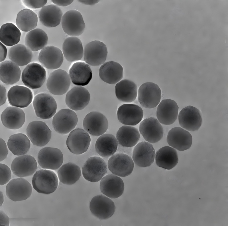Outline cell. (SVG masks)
I'll return each mask as SVG.
<instances>
[{
	"instance_id": "28",
	"label": "cell",
	"mask_w": 228,
	"mask_h": 226,
	"mask_svg": "<svg viewBox=\"0 0 228 226\" xmlns=\"http://www.w3.org/2000/svg\"><path fill=\"white\" fill-rule=\"evenodd\" d=\"M178 109L174 101L170 99H163L158 105L156 113L157 119L163 124H172L177 118Z\"/></svg>"
},
{
	"instance_id": "1",
	"label": "cell",
	"mask_w": 228,
	"mask_h": 226,
	"mask_svg": "<svg viewBox=\"0 0 228 226\" xmlns=\"http://www.w3.org/2000/svg\"><path fill=\"white\" fill-rule=\"evenodd\" d=\"M32 183L33 188L38 193L49 194L54 192L57 188L58 178L54 171L41 169L34 175Z\"/></svg>"
},
{
	"instance_id": "36",
	"label": "cell",
	"mask_w": 228,
	"mask_h": 226,
	"mask_svg": "<svg viewBox=\"0 0 228 226\" xmlns=\"http://www.w3.org/2000/svg\"><path fill=\"white\" fill-rule=\"evenodd\" d=\"M21 71L19 66L10 60L4 61L0 64V80L7 85H13L20 80Z\"/></svg>"
},
{
	"instance_id": "34",
	"label": "cell",
	"mask_w": 228,
	"mask_h": 226,
	"mask_svg": "<svg viewBox=\"0 0 228 226\" xmlns=\"http://www.w3.org/2000/svg\"><path fill=\"white\" fill-rule=\"evenodd\" d=\"M155 159L158 166L168 170L174 167L178 161L176 150L169 146L159 149L155 154Z\"/></svg>"
},
{
	"instance_id": "20",
	"label": "cell",
	"mask_w": 228,
	"mask_h": 226,
	"mask_svg": "<svg viewBox=\"0 0 228 226\" xmlns=\"http://www.w3.org/2000/svg\"><path fill=\"white\" fill-rule=\"evenodd\" d=\"M11 167L14 175L23 178L32 175L37 170V163L33 157L25 154L15 157L11 163Z\"/></svg>"
},
{
	"instance_id": "4",
	"label": "cell",
	"mask_w": 228,
	"mask_h": 226,
	"mask_svg": "<svg viewBox=\"0 0 228 226\" xmlns=\"http://www.w3.org/2000/svg\"><path fill=\"white\" fill-rule=\"evenodd\" d=\"M78 122V117L74 111L68 109H63L54 115L52 125L57 132L64 135L71 132L76 126Z\"/></svg>"
},
{
	"instance_id": "5",
	"label": "cell",
	"mask_w": 228,
	"mask_h": 226,
	"mask_svg": "<svg viewBox=\"0 0 228 226\" xmlns=\"http://www.w3.org/2000/svg\"><path fill=\"white\" fill-rule=\"evenodd\" d=\"M61 25L64 32L71 37L81 35L85 28V24L80 13L76 9L66 12L62 18Z\"/></svg>"
},
{
	"instance_id": "30",
	"label": "cell",
	"mask_w": 228,
	"mask_h": 226,
	"mask_svg": "<svg viewBox=\"0 0 228 226\" xmlns=\"http://www.w3.org/2000/svg\"><path fill=\"white\" fill-rule=\"evenodd\" d=\"M99 74L100 78L104 82L110 84H115L123 78V69L119 63L114 61H109L101 66Z\"/></svg>"
},
{
	"instance_id": "26",
	"label": "cell",
	"mask_w": 228,
	"mask_h": 226,
	"mask_svg": "<svg viewBox=\"0 0 228 226\" xmlns=\"http://www.w3.org/2000/svg\"><path fill=\"white\" fill-rule=\"evenodd\" d=\"M7 97L9 102L11 106L24 108L31 103L33 96L31 90L28 88L15 85L9 90Z\"/></svg>"
},
{
	"instance_id": "44",
	"label": "cell",
	"mask_w": 228,
	"mask_h": 226,
	"mask_svg": "<svg viewBox=\"0 0 228 226\" xmlns=\"http://www.w3.org/2000/svg\"><path fill=\"white\" fill-rule=\"evenodd\" d=\"M0 184L3 185L8 183L11 179V172L6 165L0 163Z\"/></svg>"
},
{
	"instance_id": "12",
	"label": "cell",
	"mask_w": 228,
	"mask_h": 226,
	"mask_svg": "<svg viewBox=\"0 0 228 226\" xmlns=\"http://www.w3.org/2000/svg\"><path fill=\"white\" fill-rule=\"evenodd\" d=\"M91 141L89 134L84 130L78 128L70 132L67 139L66 144L71 153L80 155L87 151Z\"/></svg>"
},
{
	"instance_id": "32",
	"label": "cell",
	"mask_w": 228,
	"mask_h": 226,
	"mask_svg": "<svg viewBox=\"0 0 228 226\" xmlns=\"http://www.w3.org/2000/svg\"><path fill=\"white\" fill-rule=\"evenodd\" d=\"M63 55L70 62L77 61L82 58L84 51L81 40L76 37H69L64 41L62 46Z\"/></svg>"
},
{
	"instance_id": "9",
	"label": "cell",
	"mask_w": 228,
	"mask_h": 226,
	"mask_svg": "<svg viewBox=\"0 0 228 226\" xmlns=\"http://www.w3.org/2000/svg\"><path fill=\"white\" fill-rule=\"evenodd\" d=\"M33 105L36 115L43 119L52 117L55 114L57 108L54 98L50 94L45 93L36 95Z\"/></svg>"
},
{
	"instance_id": "37",
	"label": "cell",
	"mask_w": 228,
	"mask_h": 226,
	"mask_svg": "<svg viewBox=\"0 0 228 226\" xmlns=\"http://www.w3.org/2000/svg\"><path fill=\"white\" fill-rule=\"evenodd\" d=\"M140 137L139 132L135 127L124 125L120 127L116 134L119 144L123 147H132L137 143Z\"/></svg>"
},
{
	"instance_id": "49",
	"label": "cell",
	"mask_w": 228,
	"mask_h": 226,
	"mask_svg": "<svg viewBox=\"0 0 228 226\" xmlns=\"http://www.w3.org/2000/svg\"><path fill=\"white\" fill-rule=\"evenodd\" d=\"M7 53V50L6 46L1 42H0V62L4 61L5 59Z\"/></svg>"
},
{
	"instance_id": "48",
	"label": "cell",
	"mask_w": 228,
	"mask_h": 226,
	"mask_svg": "<svg viewBox=\"0 0 228 226\" xmlns=\"http://www.w3.org/2000/svg\"><path fill=\"white\" fill-rule=\"evenodd\" d=\"M0 87V105L4 104L7 98L6 90L5 87L1 84Z\"/></svg>"
},
{
	"instance_id": "50",
	"label": "cell",
	"mask_w": 228,
	"mask_h": 226,
	"mask_svg": "<svg viewBox=\"0 0 228 226\" xmlns=\"http://www.w3.org/2000/svg\"><path fill=\"white\" fill-rule=\"evenodd\" d=\"M51 1L55 5L58 6L66 7L70 5L73 0H52Z\"/></svg>"
},
{
	"instance_id": "19",
	"label": "cell",
	"mask_w": 228,
	"mask_h": 226,
	"mask_svg": "<svg viewBox=\"0 0 228 226\" xmlns=\"http://www.w3.org/2000/svg\"><path fill=\"white\" fill-rule=\"evenodd\" d=\"M178 118L181 126L190 131L198 130L202 124V118L200 111L191 105L182 109L179 114Z\"/></svg>"
},
{
	"instance_id": "11",
	"label": "cell",
	"mask_w": 228,
	"mask_h": 226,
	"mask_svg": "<svg viewBox=\"0 0 228 226\" xmlns=\"http://www.w3.org/2000/svg\"><path fill=\"white\" fill-rule=\"evenodd\" d=\"M107 165L109 170L113 174L121 177L130 175L134 167L132 158L123 153L112 155L108 161Z\"/></svg>"
},
{
	"instance_id": "35",
	"label": "cell",
	"mask_w": 228,
	"mask_h": 226,
	"mask_svg": "<svg viewBox=\"0 0 228 226\" xmlns=\"http://www.w3.org/2000/svg\"><path fill=\"white\" fill-rule=\"evenodd\" d=\"M118 145V141L113 135L104 134L99 137L96 142L95 151L100 156L107 157L116 152Z\"/></svg>"
},
{
	"instance_id": "8",
	"label": "cell",
	"mask_w": 228,
	"mask_h": 226,
	"mask_svg": "<svg viewBox=\"0 0 228 226\" xmlns=\"http://www.w3.org/2000/svg\"><path fill=\"white\" fill-rule=\"evenodd\" d=\"M27 135L33 144L43 146L50 141L52 132L45 123L36 121L30 123L26 129Z\"/></svg>"
},
{
	"instance_id": "14",
	"label": "cell",
	"mask_w": 228,
	"mask_h": 226,
	"mask_svg": "<svg viewBox=\"0 0 228 226\" xmlns=\"http://www.w3.org/2000/svg\"><path fill=\"white\" fill-rule=\"evenodd\" d=\"M84 130L89 134L95 136L105 133L108 127V122L106 117L97 111H92L87 114L83 122Z\"/></svg>"
},
{
	"instance_id": "39",
	"label": "cell",
	"mask_w": 228,
	"mask_h": 226,
	"mask_svg": "<svg viewBox=\"0 0 228 226\" xmlns=\"http://www.w3.org/2000/svg\"><path fill=\"white\" fill-rule=\"evenodd\" d=\"M48 39V35L44 31L40 28H35L27 33L25 44L32 51H36L46 47Z\"/></svg>"
},
{
	"instance_id": "42",
	"label": "cell",
	"mask_w": 228,
	"mask_h": 226,
	"mask_svg": "<svg viewBox=\"0 0 228 226\" xmlns=\"http://www.w3.org/2000/svg\"><path fill=\"white\" fill-rule=\"evenodd\" d=\"M38 18L32 10L25 9L20 11L17 14L16 23L17 27L23 32H29L36 27Z\"/></svg>"
},
{
	"instance_id": "52",
	"label": "cell",
	"mask_w": 228,
	"mask_h": 226,
	"mask_svg": "<svg viewBox=\"0 0 228 226\" xmlns=\"http://www.w3.org/2000/svg\"><path fill=\"white\" fill-rule=\"evenodd\" d=\"M0 206H2V204H3V202L4 200V196H3V192H1V191H0Z\"/></svg>"
},
{
	"instance_id": "45",
	"label": "cell",
	"mask_w": 228,
	"mask_h": 226,
	"mask_svg": "<svg viewBox=\"0 0 228 226\" xmlns=\"http://www.w3.org/2000/svg\"><path fill=\"white\" fill-rule=\"evenodd\" d=\"M22 2L28 7L33 9L42 8L45 6L47 0H23Z\"/></svg>"
},
{
	"instance_id": "2",
	"label": "cell",
	"mask_w": 228,
	"mask_h": 226,
	"mask_svg": "<svg viewBox=\"0 0 228 226\" xmlns=\"http://www.w3.org/2000/svg\"><path fill=\"white\" fill-rule=\"evenodd\" d=\"M46 77L45 69L40 64L32 63L28 64L23 70L21 79L24 84L32 89L41 87Z\"/></svg>"
},
{
	"instance_id": "43",
	"label": "cell",
	"mask_w": 228,
	"mask_h": 226,
	"mask_svg": "<svg viewBox=\"0 0 228 226\" xmlns=\"http://www.w3.org/2000/svg\"><path fill=\"white\" fill-rule=\"evenodd\" d=\"M21 35L19 29L12 23H7L1 27L0 42L6 46H13L18 44Z\"/></svg>"
},
{
	"instance_id": "31",
	"label": "cell",
	"mask_w": 228,
	"mask_h": 226,
	"mask_svg": "<svg viewBox=\"0 0 228 226\" xmlns=\"http://www.w3.org/2000/svg\"><path fill=\"white\" fill-rule=\"evenodd\" d=\"M63 13L58 6L50 4L42 7L38 13L40 22L44 26L49 28L55 27L61 21Z\"/></svg>"
},
{
	"instance_id": "22",
	"label": "cell",
	"mask_w": 228,
	"mask_h": 226,
	"mask_svg": "<svg viewBox=\"0 0 228 226\" xmlns=\"http://www.w3.org/2000/svg\"><path fill=\"white\" fill-rule=\"evenodd\" d=\"M90 99V93L85 88L76 86L67 93L65 102L70 109L78 111L83 109L89 103Z\"/></svg>"
},
{
	"instance_id": "51",
	"label": "cell",
	"mask_w": 228,
	"mask_h": 226,
	"mask_svg": "<svg viewBox=\"0 0 228 226\" xmlns=\"http://www.w3.org/2000/svg\"><path fill=\"white\" fill-rule=\"evenodd\" d=\"M79 2L84 4L89 5H93L99 2L100 0H78Z\"/></svg>"
},
{
	"instance_id": "21",
	"label": "cell",
	"mask_w": 228,
	"mask_h": 226,
	"mask_svg": "<svg viewBox=\"0 0 228 226\" xmlns=\"http://www.w3.org/2000/svg\"><path fill=\"white\" fill-rule=\"evenodd\" d=\"M117 118L122 124L129 126H135L142 121L143 111L142 108L135 104H125L119 107Z\"/></svg>"
},
{
	"instance_id": "3",
	"label": "cell",
	"mask_w": 228,
	"mask_h": 226,
	"mask_svg": "<svg viewBox=\"0 0 228 226\" xmlns=\"http://www.w3.org/2000/svg\"><path fill=\"white\" fill-rule=\"evenodd\" d=\"M161 95V90L157 84L152 82H146L139 88L138 99L142 106L151 109L156 107L160 102Z\"/></svg>"
},
{
	"instance_id": "41",
	"label": "cell",
	"mask_w": 228,
	"mask_h": 226,
	"mask_svg": "<svg viewBox=\"0 0 228 226\" xmlns=\"http://www.w3.org/2000/svg\"><path fill=\"white\" fill-rule=\"evenodd\" d=\"M30 146V139L25 134L18 133L10 136L8 140L7 147L15 155L20 156L25 154Z\"/></svg>"
},
{
	"instance_id": "16",
	"label": "cell",
	"mask_w": 228,
	"mask_h": 226,
	"mask_svg": "<svg viewBox=\"0 0 228 226\" xmlns=\"http://www.w3.org/2000/svg\"><path fill=\"white\" fill-rule=\"evenodd\" d=\"M89 208L92 214L101 220L109 218L114 214L115 209L112 200L102 194L94 197L91 200Z\"/></svg>"
},
{
	"instance_id": "23",
	"label": "cell",
	"mask_w": 228,
	"mask_h": 226,
	"mask_svg": "<svg viewBox=\"0 0 228 226\" xmlns=\"http://www.w3.org/2000/svg\"><path fill=\"white\" fill-rule=\"evenodd\" d=\"M38 59L43 67L48 69H55L62 65L64 55L62 51L57 47L47 46L40 50Z\"/></svg>"
},
{
	"instance_id": "27",
	"label": "cell",
	"mask_w": 228,
	"mask_h": 226,
	"mask_svg": "<svg viewBox=\"0 0 228 226\" xmlns=\"http://www.w3.org/2000/svg\"><path fill=\"white\" fill-rule=\"evenodd\" d=\"M68 73L72 82L77 86L87 85L92 78V72L90 67L82 61H78L72 64Z\"/></svg>"
},
{
	"instance_id": "25",
	"label": "cell",
	"mask_w": 228,
	"mask_h": 226,
	"mask_svg": "<svg viewBox=\"0 0 228 226\" xmlns=\"http://www.w3.org/2000/svg\"><path fill=\"white\" fill-rule=\"evenodd\" d=\"M100 189L104 195L111 198H116L123 193L124 185L122 179L113 174L103 177L100 183Z\"/></svg>"
},
{
	"instance_id": "46",
	"label": "cell",
	"mask_w": 228,
	"mask_h": 226,
	"mask_svg": "<svg viewBox=\"0 0 228 226\" xmlns=\"http://www.w3.org/2000/svg\"><path fill=\"white\" fill-rule=\"evenodd\" d=\"M0 161L3 160L7 157L8 153V150L7 145L5 141L0 138Z\"/></svg>"
},
{
	"instance_id": "13",
	"label": "cell",
	"mask_w": 228,
	"mask_h": 226,
	"mask_svg": "<svg viewBox=\"0 0 228 226\" xmlns=\"http://www.w3.org/2000/svg\"><path fill=\"white\" fill-rule=\"evenodd\" d=\"M63 160L62 152L56 148L44 147L40 150L38 155V162L43 169L56 170L61 166Z\"/></svg>"
},
{
	"instance_id": "33",
	"label": "cell",
	"mask_w": 228,
	"mask_h": 226,
	"mask_svg": "<svg viewBox=\"0 0 228 226\" xmlns=\"http://www.w3.org/2000/svg\"><path fill=\"white\" fill-rule=\"evenodd\" d=\"M115 93L117 98L125 103H130L136 99L138 87L133 81L124 79L119 81L115 86Z\"/></svg>"
},
{
	"instance_id": "15",
	"label": "cell",
	"mask_w": 228,
	"mask_h": 226,
	"mask_svg": "<svg viewBox=\"0 0 228 226\" xmlns=\"http://www.w3.org/2000/svg\"><path fill=\"white\" fill-rule=\"evenodd\" d=\"M71 83L69 74L61 69L55 70L51 72L48 78L46 86L52 94L61 95L68 90Z\"/></svg>"
},
{
	"instance_id": "24",
	"label": "cell",
	"mask_w": 228,
	"mask_h": 226,
	"mask_svg": "<svg viewBox=\"0 0 228 226\" xmlns=\"http://www.w3.org/2000/svg\"><path fill=\"white\" fill-rule=\"evenodd\" d=\"M166 140L170 146L180 151L188 149L191 147L192 136L190 133L180 127H175L169 131Z\"/></svg>"
},
{
	"instance_id": "6",
	"label": "cell",
	"mask_w": 228,
	"mask_h": 226,
	"mask_svg": "<svg viewBox=\"0 0 228 226\" xmlns=\"http://www.w3.org/2000/svg\"><path fill=\"white\" fill-rule=\"evenodd\" d=\"M107 172L106 163L103 159L98 156L89 158L82 167L84 177L91 182L99 181Z\"/></svg>"
},
{
	"instance_id": "38",
	"label": "cell",
	"mask_w": 228,
	"mask_h": 226,
	"mask_svg": "<svg viewBox=\"0 0 228 226\" xmlns=\"http://www.w3.org/2000/svg\"><path fill=\"white\" fill-rule=\"evenodd\" d=\"M8 56L10 60L19 66H23L31 61L33 53L32 51L26 45L18 44L9 49Z\"/></svg>"
},
{
	"instance_id": "47",
	"label": "cell",
	"mask_w": 228,
	"mask_h": 226,
	"mask_svg": "<svg viewBox=\"0 0 228 226\" xmlns=\"http://www.w3.org/2000/svg\"><path fill=\"white\" fill-rule=\"evenodd\" d=\"M9 219L7 215L3 211H0V226L9 225Z\"/></svg>"
},
{
	"instance_id": "10",
	"label": "cell",
	"mask_w": 228,
	"mask_h": 226,
	"mask_svg": "<svg viewBox=\"0 0 228 226\" xmlns=\"http://www.w3.org/2000/svg\"><path fill=\"white\" fill-rule=\"evenodd\" d=\"M32 187L26 180L19 178L11 180L7 184L6 189L7 196L14 201L25 200L31 195Z\"/></svg>"
},
{
	"instance_id": "18",
	"label": "cell",
	"mask_w": 228,
	"mask_h": 226,
	"mask_svg": "<svg viewBox=\"0 0 228 226\" xmlns=\"http://www.w3.org/2000/svg\"><path fill=\"white\" fill-rule=\"evenodd\" d=\"M155 153L153 145L147 141L138 143L135 146L133 152L132 159L138 166H150L154 160Z\"/></svg>"
},
{
	"instance_id": "29",
	"label": "cell",
	"mask_w": 228,
	"mask_h": 226,
	"mask_svg": "<svg viewBox=\"0 0 228 226\" xmlns=\"http://www.w3.org/2000/svg\"><path fill=\"white\" fill-rule=\"evenodd\" d=\"M1 119L3 125L11 129L16 130L21 128L24 124L25 117L22 109L15 106H9L3 111Z\"/></svg>"
},
{
	"instance_id": "17",
	"label": "cell",
	"mask_w": 228,
	"mask_h": 226,
	"mask_svg": "<svg viewBox=\"0 0 228 226\" xmlns=\"http://www.w3.org/2000/svg\"><path fill=\"white\" fill-rule=\"evenodd\" d=\"M139 131L145 140L150 143L158 142L164 135L163 129L160 123L153 117L142 121L139 125Z\"/></svg>"
},
{
	"instance_id": "40",
	"label": "cell",
	"mask_w": 228,
	"mask_h": 226,
	"mask_svg": "<svg viewBox=\"0 0 228 226\" xmlns=\"http://www.w3.org/2000/svg\"><path fill=\"white\" fill-rule=\"evenodd\" d=\"M57 174L60 181L64 184L68 185L75 183L81 175L80 167L71 162L61 166L58 171Z\"/></svg>"
},
{
	"instance_id": "7",
	"label": "cell",
	"mask_w": 228,
	"mask_h": 226,
	"mask_svg": "<svg viewBox=\"0 0 228 226\" xmlns=\"http://www.w3.org/2000/svg\"><path fill=\"white\" fill-rule=\"evenodd\" d=\"M107 53L106 46L103 42L93 41L87 44L84 47V59L91 66H99L104 63Z\"/></svg>"
}]
</instances>
